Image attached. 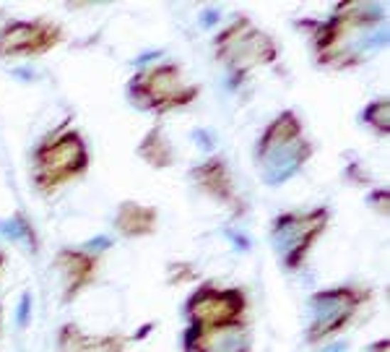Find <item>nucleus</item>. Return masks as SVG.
<instances>
[{"instance_id": "f3484780", "label": "nucleus", "mask_w": 390, "mask_h": 352, "mask_svg": "<svg viewBox=\"0 0 390 352\" xmlns=\"http://www.w3.org/2000/svg\"><path fill=\"white\" fill-rule=\"evenodd\" d=\"M362 120L367 123L369 128L380 133V136H388L390 133V100L388 97H380V100H372L362 113Z\"/></svg>"}, {"instance_id": "ddd939ff", "label": "nucleus", "mask_w": 390, "mask_h": 352, "mask_svg": "<svg viewBox=\"0 0 390 352\" xmlns=\"http://www.w3.org/2000/svg\"><path fill=\"white\" fill-rule=\"evenodd\" d=\"M130 337L120 334H105L91 337L78 323H65L58 331V352H125Z\"/></svg>"}, {"instance_id": "9b49d317", "label": "nucleus", "mask_w": 390, "mask_h": 352, "mask_svg": "<svg viewBox=\"0 0 390 352\" xmlns=\"http://www.w3.org/2000/svg\"><path fill=\"white\" fill-rule=\"evenodd\" d=\"M190 180H193L209 199H214L216 204H221V207L226 209H232L234 214H242V212H245V204H242L240 193L234 188L232 170H229L224 157L214 154L209 160H203L201 165H195V167L190 170Z\"/></svg>"}, {"instance_id": "2eb2a0df", "label": "nucleus", "mask_w": 390, "mask_h": 352, "mask_svg": "<svg viewBox=\"0 0 390 352\" xmlns=\"http://www.w3.org/2000/svg\"><path fill=\"white\" fill-rule=\"evenodd\" d=\"M135 154L154 170H169L174 167V162H177L172 141H169V136H167V130L162 128V125H154V128L138 141Z\"/></svg>"}, {"instance_id": "9d476101", "label": "nucleus", "mask_w": 390, "mask_h": 352, "mask_svg": "<svg viewBox=\"0 0 390 352\" xmlns=\"http://www.w3.org/2000/svg\"><path fill=\"white\" fill-rule=\"evenodd\" d=\"M182 347L185 352H250L253 331L245 319L224 326H190L188 323Z\"/></svg>"}, {"instance_id": "6e6552de", "label": "nucleus", "mask_w": 390, "mask_h": 352, "mask_svg": "<svg viewBox=\"0 0 390 352\" xmlns=\"http://www.w3.org/2000/svg\"><path fill=\"white\" fill-rule=\"evenodd\" d=\"M248 314V292L240 287L201 284L185 300V316L190 326H224L242 321Z\"/></svg>"}, {"instance_id": "f257e3e1", "label": "nucleus", "mask_w": 390, "mask_h": 352, "mask_svg": "<svg viewBox=\"0 0 390 352\" xmlns=\"http://www.w3.org/2000/svg\"><path fill=\"white\" fill-rule=\"evenodd\" d=\"M317 66L357 68L388 45V16L380 3L344 0L325 21H305Z\"/></svg>"}, {"instance_id": "4be33fe9", "label": "nucleus", "mask_w": 390, "mask_h": 352, "mask_svg": "<svg viewBox=\"0 0 390 352\" xmlns=\"http://www.w3.org/2000/svg\"><path fill=\"white\" fill-rule=\"evenodd\" d=\"M151 329H154V323H146V326H141V331H135V334H133V337H130V339H135V342H138V339L146 337V334H149Z\"/></svg>"}, {"instance_id": "f8f14e48", "label": "nucleus", "mask_w": 390, "mask_h": 352, "mask_svg": "<svg viewBox=\"0 0 390 352\" xmlns=\"http://www.w3.org/2000/svg\"><path fill=\"white\" fill-rule=\"evenodd\" d=\"M102 256L83 248H60L53 261V269L63 276V303H73L83 290H89L99 274Z\"/></svg>"}, {"instance_id": "4468645a", "label": "nucleus", "mask_w": 390, "mask_h": 352, "mask_svg": "<svg viewBox=\"0 0 390 352\" xmlns=\"http://www.w3.org/2000/svg\"><path fill=\"white\" fill-rule=\"evenodd\" d=\"M159 227V212L138 201H122L115 212V230L122 237H149Z\"/></svg>"}, {"instance_id": "aec40b11", "label": "nucleus", "mask_w": 390, "mask_h": 352, "mask_svg": "<svg viewBox=\"0 0 390 352\" xmlns=\"http://www.w3.org/2000/svg\"><path fill=\"white\" fill-rule=\"evenodd\" d=\"M110 245H112V240H110V237H94V240H89V243H86V248H83V251L102 256V251H107Z\"/></svg>"}, {"instance_id": "a211bd4d", "label": "nucleus", "mask_w": 390, "mask_h": 352, "mask_svg": "<svg viewBox=\"0 0 390 352\" xmlns=\"http://www.w3.org/2000/svg\"><path fill=\"white\" fill-rule=\"evenodd\" d=\"M367 201L372 204V207H375L377 214L388 217V207H390V191H388V188H377V191H372Z\"/></svg>"}, {"instance_id": "412c9836", "label": "nucleus", "mask_w": 390, "mask_h": 352, "mask_svg": "<svg viewBox=\"0 0 390 352\" xmlns=\"http://www.w3.org/2000/svg\"><path fill=\"white\" fill-rule=\"evenodd\" d=\"M367 352H390V339L388 337L377 339V342H372V345H369Z\"/></svg>"}, {"instance_id": "f03ea898", "label": "nucleus", "mask_w": 390, "mask_h": 352, "mask_svg": "<svg viewBox=\"0 0 390 352\" xmlns=\"http://www.w3.org/2000/svg\"><path fill=\"white\" fill-rule=\"evenodd\" d=\"M312 141L305 136V125L297 113L284 110L265 125L255 144V167L260 183L268 188L289 183L312 160Z\"/></svg>"}, {"instance_id": "39448f33", "label": "nucleus", "mask_w": 390, "mask_h": 352, "mask_svg": "<svg viewBox=\"0 0 390 352\" xmlns=\"http://www.w3.org/2000/svg\"><path fill=\"white\" fill-rule=\"evenodd\" d=\"M216 61L229 71L232 81H242L250 71L278 61V45L268 31L258 29L253 19L237 16L214 39Z\"/></svg>"}, {"instance_id": "6ab92c4d", "label": "nucleus", "mask_w": 390, "mask_h": 352, "mask_svg": "<svg viewBox=\"0 0 390 352\" xmlns=\"http://www.w3.org/2000/svg\"><path fill=\"white\" fill-rule=\"evenodd\" d=\"M31 319V295L29 292H23L21 300H19V311H16V323H19V329H23Z\"/></svg>"}, {"instance_id": "1a4fd4ad", "label": "nucleus", "mask_w": 390, "mask_h": 352, "mask_svg": "<svg viewBox=\"0 0 390 352\" xmlns=\"http://www.w3.org/2000/svg\"><path fill=\"white\" fill-rule=\"evenodd\" d=\"M65 31L58 21L31 19L0 26V58H37L63 45Z\"/></svg>"}, {"instance_id": "7ed1b4c3", "label": "nucleus", "mask_w": 390, "mask_h": 352, "mask_svg": "<svg viewBox=\"0 0 390 352\" xmlns=\"http://www.w3.org/2000/svg\"><path fill=\"white\" fill-rule=\"evenodd\" d=\"M89 165V146L81 130L63 125L42 138L31 152V183L39 193L50 196L63 185L86 175Z\"/></svg>"}, {"instance_id": "dca6fc26", "label": "nucleus", "mask_w": 390, "mask_h": 352, "mask_svg": "<svg viewBox=\"0 0 390 352\" xmlns=\"http://www.w3.org/2000/svg\"><path fill=\"white\" fill-rule=\"evenodd\" d=\"M0 232H3L6 237H11V240H23V243L29 245L31 251H37V248H39L37 232H34V227H31L29 219H26L21 212H16L11 219L0 222Z\"/></svg>"}, {"instance_id": "20e7f679", "label": "nucleus", "mask_w": 390, "mask_h": 352, "mask_svg": "<svg viewBox=\"0 0 390 352\" xmlns=\"http://www.w3.org/2000/svg\"><path fill=\"white\" fill-rule=\"evenodd\" d=\"M201 97V86L190 84L177 63H154L135 71L128 81V100L143 113L164 115L182 110Z\"/></svg>"}, {"instance_id": "5701e85b", "label": "nucleus", "mask_w": 390, "mask_h": 352, "mask_svg": "<svg viewBox=\"0 0 390 352\" xmlns=\"http://www.w3.org/2000/svg\"><path fill=\"white\" fill-rule=\"evenodd\" d=\"M3 266H6V251H0V271H3Z\"/></svg>"}, {"instance_id": "423d86ee", "label": "nucleus", "mask_w": 390, "mask_h": 352, "mask_svg": "<svg viewBox=\"0 0 390 352\" xmlns=\"http://www.w3.org/2000/svg\"><path fill=\"white\" fill-rule=\"evenodd\" d=\"M372 292L359 284H341V287H328L310 298V321L305 329L307 345H323L328 339L349 326L357 319L359 308L369 300Z\"/></svg>"}, {"instance_id": "0eeeda50", "label": "nucleus", "mask_w": 390, "mask_h": 352, "mask_svg": "<svg viewBox=\"0 0 390 352\" xmlns=\"http://www.w3.org/2000/svg\"><path fill=\"white\" fill-rule=\"evenodd\" d=\"M330 222V209L317 207L310 212H284L270 222V245L281 266L294 271L307 259L310 248L317 243Z\"/></svg>"}]
</instances>
